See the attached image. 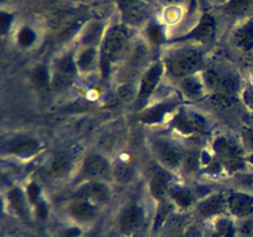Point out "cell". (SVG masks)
Wrapping results in <instances>:
<instances>
[{
  "instance_id": "cell-1",
  "label": "cell",
  "mask_w": 253,
  "mask_h": 237,
  "mask_svg": "<svg viewBox=\"0 0 253 237\" xmlns=\"http://www.w3.org/2000/svg\"><path fill=\"white\" fill-rule=\"evenodd\" d=\"M204 62L203 51L194 46L178 47L174 51L169 52L168 56L163 59L166 71L177 80L199 73L200 71H203Z\"/></svg>"
},
{
  "instance_id": "cell-2",
  "label": "cell",
  "mask_w": 253,
  "mask_h": 237,
  "mask_svg": "<svg viewBox=\"0 0 253 237\" xmlns=\"http://www.w3.org/2000/svg\"><path fill=\"white\" fill-rule=\"evenodd\" d=\"M128 31L124 25H113L106 29L99 49H100V64L99 69L104 77L109 76L111 67L118 63L128 53Z\"/></svg>"
},
{
  "instance_id": "cell-3",
  "label": "cell",
  "mask_w": 253,
  "mask_h": 237,
  "mask_svg": "<svg viewBox=\"0 0 253 237\" xmlns=\"http://www.w3.org/2000/svg\"><path fill=\"white\" fill-rule=\"evenodd\" d=\"M150 147L158 165L168 172H177L184 165L187 152L177 141L158 136L151 141Z\"/></svg>"
},
{
  "instance_id": "cell-4",
  "label": "cell",
  "mask_w": 253,
  "mask_h": 237,
  "mask_svg": "<svg viewBox=\"0 0 253 237\" xmlns=\"http://www.w3.org/2000/svg\"><path fill=\"white\" fill-rule=\"evenodd\" d=\"M207 91L211 93H225L234 95L240 89V79L236 74L229 69L209 68L200 73Z\"/></svg>"
},
{
  "instance_id": "cell-5",
  "label": "cell",
  "mask_w": 253,
  "mask_h": 237,
  "mask_svg": "<svg viewBox=\"0 0 253 237\" xmlns=\"http://www.w3.org/2000/svg\"><path fill=\"white\" fill-rule=\"evenodd\" d=\"M165 72L166 66L163 61L153 62L147 67V69H145L137 85V98H136L137 106L146 105L147 101L152 98V95L157 90V86L160 85Z\"/></svg>"
},
{
  "instance_id": "cell-6",
  "label": "cell",
  "mask_w": 253,
  "mask_h": 237,
  "mask_svg": "<svg viewBox=\"0 0 253 237\" xmlns=\"http://www.w3.org/2000/svg\"><path fill=\"white\" fill-rule=\"evenodd\" d=\"M124 22L131 26L148 24L152 14L150 0H116Z\"/></svg>"
},
{
  "instance_id": "cell-7",
  "label": "cell",
  "mask_w": 253,
  "mask_h": 237,
  "mask_svg": "<svg viewBox=\"0 0 253 237\" xmlns=\"http://www.w3.org/2000/svg\"><path fill=\"white\" fill-rule=\"evenodd\" d=\"M52 85L51 88L56 91L64 90L71 85L78 72L74 53H67L59 57L53 64L52 69Z\"/></svg>"
},
{
  "instance_id": "cell-8",
  "label": "cell",
  "mask_w": 253,
  "mask_h": 237,
  "mask_svg": "<svg viewBox=\"0 0 253 237\" xmlns=\"http://www.w3.org/2000/svg\"><path fill=\"white\" fill-rule=\"evenodd\" d=\"M212 152L220 164L226 168H237L242 164V148L226 136H217L212 141Z\"/></svg>"
},
{
  "instance_id": "cell-9",
  "label": "cell",
  "mask_w": 253,
  "mask_h": 237,
  "mask_svg": "<svg viewBox=\"0 0 253 237\" xmlns=\"http://www.w3.org/2000/svg\"><path fill=\"white\" fill-rule=\"evenodd\" d=\"M215 32H216V24L215 20L209 12L203 15L199 20V24L190 30L188 34L180 35V36L175 37V39L168 41V43H185L189 41L199 42V43H209L212 41L215 37Z\"/></svg>"
},
{
  "instance_id": "cell-10",
  "label": "cell",
  "mask_w": 253,
  "mask_h": 237,
  "mask_svg": "<svg viewBox=\"0 0 253 237\" xmlns=\"http://www.w3.org/2000/svg\"><path fill=\"white\" fill-rule=\"evenodd\" d=\"M111 165L105 157L98 153H90L83 159L78 178L84 182L105 180L110 175Z\"/></svg>"
},
{
  "instance_id": "cell-11",
  "label": "cell",
  "mask_w": 253,
  "mask_h": 237,
  "mask_svg": "<svg viewBox=\"0 0 253 237\" xmlns=\"http://www.w3.org/2000/svg\"><path fill=\"white\" fill-rule=\"evenodd\" d=\"M172 126L180 135H194V133H203L208 131V121L205 118L197 113H189V111H182L178 114L172 121Z\"/></svg>"
},
{
  "instance_id": "cell-12",
  "label": "cell",
  "mask_w": 253,
  "mask_h": 237,
  "mask_svg": "<svg viewBox=\"0 0 253 237\" xmlns=\"http://www.w3.org/2000/svg\"><path fill=\"white\" fill-rule=\"evenodd\" d=\"M110 187L105 180H89L84 182L76 192L74 198L90 200L93 202H104L110 199Z\"/></svg>"
},
{
  "instance_id": "cell-13",
  "label": "cell",
  "mask_w": 253,
  "mask_h": 237,
  "mask_svg": "<svg viewBox=\"0 0 253 237\" xmlns=\"http://www.w3.org/2000/svg\"><path fill=\"white\" fill-rule=\"evenodd\" d=\"M177 106L178 104L174 99L167 98L166 100L153 104L152 106H148L145 110L141 111L140 121H142L146 125H155V123L162 122L166 120L168 114L174 110Z\"/></svg>"
},
{
  "instance_id": "cell-14",
  "label": "cell",
  "mask_w": 253,
  "mask_h": 237,
  "mask_svg": "<svg viewBox=\"0 0 253 237\" xmlns=\"http://www.w3.org/2000/svg\"><path fill=\"white\" fill-rule=\"evenodd\" d=\"M169 173L166 170L165 168L160 167L155 168L150 177V183H148V188H150L151 195L155 198L158 201H166L169 195V189L172 187V182H170Z\"/></svg>"
},
{
  "instance_id": "cell-15",
  "label": "cell",
  "mask_w": 253,
  "mask_h": 237,
  "mask_svg": "<svg viewBox=\"0 0 253 237\" xmlns=\"http://www.w3.org/2000/svg\"><path fill=\"white\" fill-rule=\"evenodd\" d=\"M143 221H145L143 207L138 202H130L121 211L119 224H120V229L124 232L131 234V232L140 229Z\"/></svg>"
},
{
  "instance_id": "cell-16",
  "label": "cell",
  "mask_w": 253,
  "mask_h": 237,
  "mask_svg": "<svg viewBox=\"0 0 253 237\" xmlns=\"http://www.w3.org/2000/svg\"><path fill=\"white\" fill-rule=\"evenodd\" d=\"M77 67L79 73H89L95 68H99L100 64V49H98L96 44H89V46H82L76 54Z\"/></svg>"
},
{
  "instance_id": "cell-17",
  "label": "cell",
  "mask_w": 253,
  "mask_h": 237,
  "mask_svg": "<svg viewBox=\"0 0 253 237\" xmlns=\"http://www.w3.org/2000/svg\"><path fill=\"white\" fill-rule=\"evenodd\" d=\"M231 42L240 51H253V16L245 20L232 31Z\"/></svg>"
},
{
  "instance_id": "cell-18",
  "label": "cell",
  "mask_w": 253,
  "mask_h": 237,
  "mask_svg": "<svg viewBox=\"0 0 253 237\" xmlns=\"http://www.w3.org/2000/svg\"><path fill=\"white\" fill-rule=\"evenodd\" d=\"M226 206L235 216H247L253 212V197L245 193H230L226 197Z\"/></svg>"
},
{
  "instance_id": "cell-19",
  "label": "cell",
  "mask_w": 253,
  "mask_h": 237,
  "mask_svg": "<svg viewBox=\"0 0 253 237\" xmlns=\"http://www.w3.org/2000/svg\"><path fill=\"white\" fill-rule=\"evenodd\" d=\"M68 212L73 219L85 222L93 220L96 216L98 209H96L95 202L90 201V200L74 198L71 204L68 205Z\"/></svg>"
},
{
  "instance_id": "cell-20",
  "label": "cell",
  "mask_w": 253,
  "mask_h": 237,
  "mask_svg": "<svg viewBox=\"0 0 253 237\" xmlns=\"http://www.w3.org/2000/svg\"><path fill=\"white\" fill-rule=\"evenodd\" d=\"M178 85H179V90L182 91L183 95L190 100H198V99L203 98L205 93H208L202 80V77L197 76V74L178 80Z\"/></svg>"
},
{
  "instance_id": "cell-21",
  "label": "cell",
  "mask_w": 253,
  "mask_h": 237,
  "mask_svg": "<svg viewBox=\"0 0 253 237\" xmlns=\"http://www.w3.org/2000/svg\"><path fill=\"white\" fill-rule=\"evenodd\" d=\"M72 167V158L68 153L59 152L52 157L47 168V175L52 179H59L69 172Z\"/></svg>"
},
{
  "instance_id": "cell-22",
  "label": "cell",
  "mask_w": 253,
  "mask_h": 237,
  "mask_svg": "<svg viewBox=\"0 0 253 237\" xmlns=\"http://www.w3.org/2000/svg\"><path fill=\"white\" fill-rule=\"evenodd\" d=\"M7 200H9L10 206L12 207V210H14L19 216H27V214H29L30 211V205L31 204H30L26 192H24V190L19 187L12 188V189H10L9 193H7Z\"/></svg>"
},
{
  "instance_id": "cell-23",
  "label": "cell",
  "mask_w": 253,
  "mask_h": 237,
  "mask_svg": "<svg viewBox=\"0 0 253 237\" xmlns=\"http://www.w3.org/2000/svg\"><path fill=\"white\" fill-rule=\"evenodd\" d=\"M40 150V143L35 138L20 137L15 138L9 145V153L17 156V157H26L32 156Z\"/></svg>"
},
{
  "instance_id": "cell-24",
  "label": "cell",
  "mask_w": 253,
  "mask_h": 237,
  "mask_svg": "<svg viewBox=\"0 0 253 237\" xmlns=\"http://www.w3.org/2000/svg\"><path fill=\"white\" fill-rule=\"evenodd\" d=\"M168 199L172 200L177 206L182 207V209H187V207L192 206L193 204V195L189 190L182 185L172 184L169 189V195Z\"/></svg>"
},
{
  "instance_id": "cell-25",
  "label": "cell",
  "mask_w": 253,
  "mask_h": 237,
  "mask_svg": "<svg viewBox=\"0 0 253 237\" xmlns=\"http://www.w3.org/2000/svg\"><path fill=\"white\" fill-rule=\"evenodd\" d=\"M225 205H226V198L222 197L221 194L210 195L199 205V212L204 216H210L221 211Z\"/></svg>"
},
{
  "instance_id": "cell-26",
  "label": "cell",
  "mask_w": 253,
  "mask_h": 237,
  "mask_svg": "<svg viewBox=\"0 0 253 237\" xmlns=\"http://www.w3.org/2000/svg\"><path fill=\"white\" fill-rule=\"evenodd\" d=\"M253 9V0H229L222 11L226 16L240 17Z\"/></svg>"
},
{
  "instance_id": "cell-27",
  "label": "cell",
  "mask_w": 253,
  "mask_h": 237,
  "mask_svg": "<svg viewBox=\"0 0 253 237\" xmlns=\"http://www.w3.org/2000/svg\"><path fill=\"white\" fill-rule=\"evenodd\" d=\"M32 81L41 90H47L52 85V72L44 66H40L32 72Z\"/></svg>"
},
{
  "instance_id": "cell-28",
  "label": "cell",
  "mask_w": 253,
  "mask_h": 237,
  "mask_svg": "<svg viewBox=\"0 0 253 237\" xmlns=\"http://www.w3.org/2000/svg\"><path fill=\"white\" fill-rule=\"evenodd\" d=\"M209 100L215 108H219L221 110H226V109L232 108V105L236 101V98L234 95L225 93H211L209 95Z\"/></svg>"
},
{
  "instance_id": "cell-29",
  "label": "cell",
  "mask_w": 253,
  "mask_h": 237,
  "mask_svg": "<svg viewBox=\"0 0 253 237\" xmlns=\"http://www.w3.org/2000/svg\"><path fill=\"white\" fill-rule=\"evenodd\" d=\"M36 41V32L29 26H24L17 34V42L22 47H30Z\"/></svg>"
},
{
  "instance_id": "cell-30",
  "label": "cell",
  "mask_w": 253,
  "mask_h": 237,
  "mask_svg": "<svg viewBox=\"0 0 253 237\" xmlns=\"http://www.w3.org/2000/svg\"><path fill=\"white\" fill-rule=\"evenodd\" d=\"M147 35H148V40H150V41L156 42V43H160V42H162L163 31L161 27L157 26V25H148Z\"/></svg>"
},
{
  "instance_id": "cell-31",
  "label": "cell",
  "mask_w": 253,
  "mask_h": 237,
  "mask_svg": "<svg viewBox=\"0 0 253 237\" xmlns=\"http://www.w3.org/2000/svg\"><path fill=\"white\" fill-rule=\"evenodd\" d=\"M242 140H244L245 147L251 150L253 153V128H244V131H242Z\"/></svg>"
},
{
  "instance_id": "cell-32",
  "label": "cell",
  "mask_w": 253,
  "mask_h": 237,
  "mask_svg": "<svg viewBox=\"0 0 253 237\" xmlns=\"http://www.w3.org/2000/svg\"><path fill=\"white\" fill-rule=\"evenodd\" d=\"M242 96H244L245 104H246V105L249 106L251 110H253V88H252V86L245 89Z\"/></svg>"
},
{
  "instance_id": "cell-33",
  "label": "cell",
  "mask_w": 253,
  "mask_h": 237,
  "mask_svg": "<svg viewBox=\"0 0 253 237\" xmlns=\"http://www.w3.org/2000/svg\"><path fill=\"white\" fill-rule=\"evenodd\" d=\"M11 15L10 14H6V12L2 11L1 12V20H0V22H1V31L2 34H5V32L9 30L10 25H11Z\"/></svg>"
},
{
  "instance_id": "cell-34",
  "label": "cell",
  "mask_w": 253,
  "mask_h": 237,
  "mask_svg": "<svg viewBox=\"0 0 253 237\" xmlns=\"http://www.w3.org/2000/svg\"><path fill=\"white\" fill-rule=\"evenodd\" d=\"M59 237H78L77 232L74 230H67V231L62 232Z\"/></svg>"
},
{
  "instance_id": "cell-35",
  "label": "cell",
  "mask_w": 253,
  "mask_h": 237,
  "mask_svg": "<svg viewBox=\"0 0 253 237\" xmlns=\"http://www.w3.org/2000/svg\"><path fill=\"white\" fill-rule=\"evenodd\" d=\"M246 185H247V187L253 188V178H250V179L246 180Z\"/></svg>"
},
{
  "instance_id": "cell-36",
  "label": "cell",
  "mask_w": 253,
  "mask_h": 237,
  "mask_svg": "<svg viewBox=\"0 0 253 237\" xmlns=\"http://www.w3.org/2000/svg\"><path fill=\"white\" fill-rule=\"evenodd\" d=\"M247 160H249L250 163H252V164H253V153H251V155L249 156V158H247Z\"/></svg>"
}]
</instances>
